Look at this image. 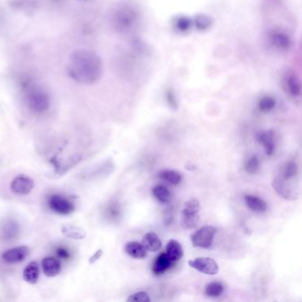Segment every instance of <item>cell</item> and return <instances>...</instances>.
<instances>
[{
    "instance_id": "ac0fdd59",
    "label": "cell",
    "mask_w": 302,
    "mask_h": 302,
    "mask_svg": "<svg viewBox=\"0 0 302 302\" xmlns=\"http://www.w3.org/2000/svg\"><path fill=\"white\" fill-rule=\"evenodd\" d=\"M142 244L149 252H158L162 248V242L158 235L155 232H148L143 237Z\"/></svg>"
},
{
    "instance_id": "f1b7e54d",
    "label": "cell",
    "mask_w": 302,
    "mask_h": 302,
    "mask_svg": "<svg viewBox=\"0 0 302 302\" xmlns=\"http://www.w3.org/2000/svg\"><path fill=\"white\" fill-rule=\"evenodd\" d=\"M259 169H260V161L257 158V156H252L246 161L245 169L248 174L251 175L256 174Z\"/></svg>"
},
{
    "instance_id": "cb8c5ba5",
    "label": "cell",
    "mask_w": 302,
    "mask_h": 302,
    "mask_svg": "<svg viewBox=\"0 0 302 302\" xmlns=\"http://www.w3.org/2000/svg\"><path fill=\"white\" fill-rule=\"evenodd\" d=\"M173 24H174V28H176V31L180 32V33H186V32L190 31L192 26H193V21L185 15H179V16L175 18Z\"/></svg>"
},
{
    "instance_id": "8fae6325",
    "label": "cell",
    "mask_w": 302,
    "mask_h": 302,
    "mask_svg": "<svg viewBox=\"0 0 302 302\" xmlns=\"http://www.w3.org/2000/svg\"><path fill=\"white\" fill-rule=\"evenodd\" d=\"M35 186L34 180L28 176H19L11 183V190L18 195H27Z\"/></svg>"
},
{
    "instance_id": "4fadbf2b",
    "label": "cell",
    "mask_w": 302,
    "mask_h": 302,
    "mask_svg": "<svg viewBox=\"0 0 302 302\" xmlns=\"http://www.w3.org/2000/svg\"><path fill=\"white\" fill-rule=\"evenodd\" d=\"M256 141L259 144L263 145L265 154L271 156L275 153L274 132L272 130L259 131L255 136Z\"/></svg>"
},
{
    "instance_id": "83f0119b",
    "label": "cell",
    "mask_w": 302,
    "mask_h": 302,
    "mask_svg": "<svg viewBox=\"0 0 302 302\" xmlns=\"http://www.w3.org/2000/svg\"><path fill=\"white\" fill-rule=\"evenodd\" d=\"M224 290L223 285L220 282H213L206 286L205 294L210 298H217Z\"/></svg>"
},
{
    "instance_id": "d4e9b609",
    "label": "cell",
    "mask_w": 302,
    "mask_h": 302,
    "mask_svg": "<svg viewBox=\"0 0 302 302\" xmlns=\"http://www.w3.org/2000/svg\"><path fill=\"white\" fill-rule=\"evenodd\" d=\"M299 174V169L295 162H288L283 167L281 177L285 180H293Z\"/></svg>"
},
{
    "instance_id": "e0dca14e",
    "label": "cell",
    "mask_w": 302,
    "mask_h": 302,
    "mask_svg": "<svg viewBox=\"0 0 302 302\" xmlns=\"http://www.w3.org/2000/svg\"><path fill=\"white\" fill-rule=\"evenodd\" d=\"M165 253L166 255L169 257V260L175 263L183 257V247L178 241L171 239L167 244Z\"/></svg>"
},
{
    "instance_id": "603a6c76",
    "label": "cell",
    "mask_w": 302,
    "mask_h": 302,
    "mask_svg": "<svg viewBox=\"0 0 302 302\" xmlns=\"http://www.w3.org/2000/svg\"><path fill=\"white\" fill-rule=\"evenodd\" d=\"M213 22H214L213 19L210 16H208L207 14H200L195 16L194 21H193V24L195 26L197 30L203 32L210 29Z\"/></svg>"
},
{
    "instance_id": "277c9868",
    "label": "cell",
    "mask_w": 302,
    "mask_h": 302,
    "mask_svg": "<svg viewBox=\"0 0 302 302\" xmlns=\"http://www.w3.org/2000/svg\"><path fill=\"white\" fill-rule=\"evenodd\" d=\"M200 201L195 198L190 199L184 203L182 210L181 226L184 230H193L200 221Z\"/></svg>"
},
{
    "instance_id": "f546056e",
    "label": "cell",
    "mask_w": 302,
    "mask_h": 302,
    "mask_svg": "<svg viewBox=\"0 0 302 302\" xmlns=\"http://www.w3.org/2000/svg\"><path fill=\"white\" fill-rule=\"evenodd\" d=\"M128 302H150V297L148 295L147 292H138L133 293L127 299Z\"/></svg>"
},
{
    "instance_id": "7c38bea8",
    "label": "cell",
    "mask_w": 302,
    "mask_h": 302,
    "mask_svg": "<svg viewBox=\"0 0 302 302\" xmlns=\"http://www.w3.org/2000/svg\"><path fill=\"white\" fill-rule=\"evenodd\" d=\"M28 253H29V249L27 246H17V247L7 250L2 254V259L7 263H19L27 258Z\"/></svg>"
},
{
    "instance_id": "1f68e13d",
    "label": "cell",
    "mask_w": 302,
    "mask_h": 302,
    "mask_svg": "<svg viewBox=\"0 0 302 302\" xmlns=\"http://www.w3.org/2000/svg\"><path fill=\"white\" fill-rule=\"evenodd\" d=\"M57 254L62 259H68L69 258V253L67 252V250L62 248V247H60V248L57 249Z\"/></svg>"
},
{
    "instance_id": "9c48e42d",
    "label": "cell",
    "mask_w": 302,
    "mask_h": 302,
    "mask_svg": "<svg viewBox=\"0 0 302 302\" xmlns=\"http://www.w3.org/2000/svg\"><path fill=\"white\" fill-rule=\"evenodd\" d=\"M50 209L58 214H69L74 210V204L68 201L67 198L60 195H52L47 201Z\"/></svg>"
},
{
    "instance_id": "3957f363",
    "label": "cell",
    "mask_w": 302,
    "mask_h": 302,
    "mask_svg": "<svg viewBox=\"0 0 302 302\" xmlns=\"http://www.w3.org/2000/svg\"><path fill=\"white\" fill-rule=\"evenodd\" d=\"M25 101L32 112H46L49 108V96L46 91L39 85H28L25 89Z\"/></svg>"
},
{
    "instance_id": "2e32d148",
    "label": "cell",
    "mask_w": 302,
    "mask_h": 302,
    "mask_svg": "<svg viewBox=\"0 0 302 302\" xmlns=\"http://www.w3.org/2000/svg\"><path fill=\"white\" fill-rule=\"evenodd\" d=\"M125 253L135 259H143L147 255V250L144 248L143 244L136 241L127 243L124 246Z\"/></svg>"
},
{
    "instance_id": "ffe728a7",
    "label": "cell",
    "mask_w": 302,
    "mask_h": 302,
    "mask_svg": "<svg viewBox=\"0 0 302 302\" xmlns=\"http://www.w3.org/2000/svg\"><path fill=\"white\" fill-rule=\"evenodd\" d=\"M152 194L160 203L169 204L172 201V194L170 193V191L162 184L153 187Z\"/></svg>"
},
{
    "instance_id": "8992f818",
    "label": "cell",
    "mask_w": 302,
    "mask_h": 302,
    "mask_svg": "<svg viewBox=\"0 0 302 302\" xmlns=\"http://www.w3.org/2000/svg\"><path fill=\"white\" fill-rule=\"evenodd\" d=\"M282 85L284 91L292 98H299L301 95L300 79L295 71L288 69L282 77Z\"/></svg>"
},
{
    "instance_id": "4dcf8cb0",
    "label": "cell",
    "mask_w": 302,
    "mask_h": 302,
    "mask_svg": "<svg viewBox=\"0 0 302 302\" xmlns=\"http://www.w3.org/2000/svg\"><path fill=\"white\" fill-rule=\"evenodd\" d=\"M166 99L169 104V106H171L173 109H176L177 107V102H176V96L171 89H169L166 92Z\"/></svg>"
},
{
    "instance_id": "44dd1931",
    "label": "cell",
    "mask_w": 302,
    "mask_h": 302,
    "mask_svg": "<svg viewBox=\"0 0 302 302\" xmlns=\"http://www.w3.org/2000/svg\"><path fill=\"white\" fill-rule=\"evenodd\" d=\"M39 274L40 271L39 265L35 261H31L27 265V267L25 268L23 271V278L28 284L34 285L39 280Z\"/></svg>"
},
{
    "instance_id": "9a60e30c",
    "label": "cell",
    "mask_w": 302,
    "mask_h": 302,
    "mask_svg": "<svg viewBox=\"0 0 302 302\" xmlns=\"http://www.w3.org/2000/svg\"><path fill=\"white\" fill-rule=\"evenodd\" d=\"M42 268L44 274L49 278L56 277L61 271L60 261L54 257H46L42 260Z\"/></svg>"
},
{
    "instance_id": "4316f807",
    "label": "cell",
    "mask_w": 302,
    "mask_h": 302,
    "mask_svg": "<svg viewBox=\"0 0 302 302\" xmlns=\"http://www.w3.org/2000/svg\"><path fill=\"white\" fill-rule=\"evenodd\" d=\"M277 100L272 96H264L258 102V108L260 112H269L276 107Z\"/></svg>"
},
{
    "instance_id": "30bf717a",
    "label": "cell",
    "mask_w": 302,
    "mask_h": 302,
    "mask_svg": "<svg viewBox=\"0 0 302 302\" xmlns=\"http://www.w3.org/2000/svg\"><path fill=\"white\" fill-rule=\"evenodd\" d=\"M188 264L193 269L203 274L214 276L217 274L219 271L218 264L213 259L207 257H199L194 260H189Z\"/></svg>"
},
{
    "instance_id": "5bb4252c",
    "label": "cell",
    "mask_w": 302,
    "mask_h": 302,
    "mask_svg": "<svg viewBox=\"0 0 302 302\" xmlns=\"http://www.w3.org/2000/svg\"><path fill=\"white\" fill-rule=\"evenodd\" d=\"M173 265L174 262L169 260V257L166 255L165 253H162L155 258L152 267V271L155 276H161L164 274L166 271H169Z\"/></svg>"
},
{
    "instance_id": "6da1fadb",
    "label": "cell",
    "mask_w": 302,
    "mask_h": 302,
    "mask_svg": "<svg viewBox=\"0 0 302 302\" xmlns=\"http://www.w3.org/2000/svg\"><path fill=\"white\" fill-rule=\"evenodd\" d=\"M67 73L74 81L82 85L95 84L103 73L101 59L91 50H77L68 60Z\"/></svg>"
},
{
    "instance_id": "d6a6232c",
    "label": "cell",
    "mask_w": 302,
    "mask_h": 302,
    "mask_svg": "<svg viewBox=\"0 0 302 302\" xmlns=\"http://www.w3.org/2000/svg\"><path fill=\"white\" fill-rule=\"evenodd\" d=\"M109 214L112 216V217H117L119 216L120 209L117 207V206H112V207H109L108 209Z\"/></svg>"
},
{
    "instance_id": "7402d4cb",
    "label": "cell",
    "mask_w": 302,
    "mask_h": 302,
    "mask_svg": "<svg viewBox=\"0 0 302 302\" xmlns=\"http://www.w3.org/2000/svg\"><path fill=\"white\" fill-rule=\"evenodd\" d=\"M158 177L173 185H178L182 182V175L176 170L164 169L158 173Z\"/></svg>"
},
{
    "instance_id": "5b68a950",
    "label": "cell",
    "mask_w": 302,
    "mask_h": 302,
    "mask_svg": "<svg viewBox=\"0 0 302 302\" xmlns=\"http://www.w3.org/2000/svg\"><path fill=\"white\" fill-rule=\"evenodd\" d=\"M267 41L273 49L280 53H286L292 47V36L282 28L270 29L267 32Z\"/></svg>"
},
{
    "instance_id": "7a4b0ae2",
    "label": "cell",
    "mask_w": 302,
    "mask_h": 302,
    "mask_svg": "<svg viewBox=\"0 0 302 302\" xmlns=\"http://www.w3.org/2000/svg\"><path fill=\"white\" fill-rule=\"evenodd\" d=\"M140 14L137 8L130 4H122L116 7L111 15L112 28L120 34H129L137 28Z\"/></svg>"
},
{
    "instance_id": "484cf974",
    "label": "cell",
    "mask_w": 302,
    "mask_h": 302,
    "mask_svg": "<svg viewBox=\"0 0 302 302\" xmlns=\"http://www.w3.org/2000/svg\"><path fill=\"white\" fill-rule=\"evenodd\" d=\"M62 232L65 236L74 239H83L85 238V231L83 229L77 227L74 225H65L62 228Z\"/></svg>"
},
{
    "instance_id": "52a82bcc",
    "label": "cell",
    "mask_w": 302,
    "mask_h": 302,
    "mask_svg": "<svg viewBox=\"0 0 302 302\" xmlns=\"http://www.w3.org/2000/svg\"><path fill=\"white\" fill-rule=\"evenodd\" d=\"M217 233V229L213 226H205L194 232L191 237V240L195 247L209 248L213 245L214 238Z\"/></svg>"
},
{
    "instance_id": "ba28073f",
    "label": "cell",
    "mask_w": 302,
    "mask_h": 302,
    "mask_svg": "<svg viewBox=\"0 0 302 302\" xmlns=\"http://www.w3.org/2000/svg\"><path fill=\"white\" fill-rule=\"evenodd\" d=\"M291 181L292 180H285L281 176H277L272 181V187L282 198L287 201H295L298 198V192Z\"/></svg>"
},
{
    "instance_id": "d6986e66",
    "label": "cell",
    "mask_w": 302,
    "mask_h": 302,
    "mask_svg": "<svg viewBox=\"0 0 302 302\" xmlns=\"http://www.w3.org/2000/svg\"><path fill=\"white\" fill-rule=\"evenodd\" d=\"M244 200L250 210L253 211L254 213L260 214L267 211V203L260 198L256 197L254 195H246Z\"/></svg>"
}]
</instances>
